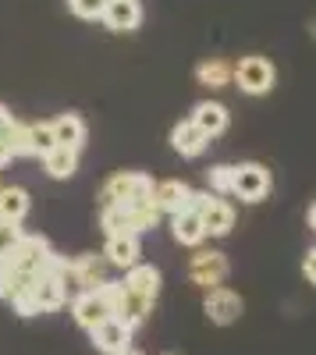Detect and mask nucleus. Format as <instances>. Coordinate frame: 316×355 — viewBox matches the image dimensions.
Returning <instances> with one entry per match:
<instances>
[{
    "mask_svg": "<svg viewBox=\"0 0 316 355\" xmlns=\"http://www.w3.org/2000/svg\"><path fill=\"white\" fill-rule=\"evenodd\" d=\"M125 355H142V352H132V348H128V352H125Z\"/></svg>",
    "mask_w": 316,
    "mask_h": 355,
    "instance_id": "obj_34",
    "label": "nucleus"
},
{
    "mask_svg": "<svg viewBox=\"0 0 316 355\" xmlns=\"http://www.w3.org/2000/svg\"><path fill=\"white\" fill-rule=\"evenodd\" d=\"M157 182L150 174H139V171H118L110 174L103 189H100V210H110V206H132L142 199H153Z\"/></svg>",
    "mask_w": 316,
    "mask_h": 355,
    "instance_id": "obj_4",
    "label": "nucleus"
},
{
    "mask_svg": "<svg viewBox=\"0 0 316 355\" xmlns=\"http://www.w3.org/2000/svg\"><path fill=\"white\" fill-rule=\"evenodd\" d=\"M199 217H203L207 239H224V234H231V227H235V206L227 199H210Z\"/></svg>",
    "mask_w": 316,
    "mask_h": 355,
    "instance_id": "obj_14",
    "label": "nucleus"
},
{
    "mask_svg": "<svg viewBox=\"0 0 316 355\" xmlns=\"http://www.w3.org/2000/svg\"><path fill=\"white\" fill-rule=\"evenodd\" d=\"M11 160H15V153H11V146H8L4 139H0V167H8Z\"/></svg>",
    "mask_w": 316,
    "mask_h": 355,
    "instance_id": "obj_31",
    "label": "nucleus"
},
{
    "mask_svg": "<svg viewBox=\"0 0 316 355\" xmlns=\"http://www.w3.org/2000/svg\"><path fill=\"white\" fill-rule=\"evenodd\" d=\"M50 128H53L57 146H68V150H82V146H85V135H89V128H85V121H82L78 114H61V117H53Z\"/></svg>",
    "mask_w": 316,
    "mask_h": 355,
    "instance_id": "obj_17",
    "label": "nucleus"
},
{
    "mask_svg": "<svg viewBox=\"0 0 316 355\" xmlns=\"http://www.w3.org/2000/svg\"><path fill=\"white\" fill-rule=\"evenodd\" d=\"M160 217L164 214L157 210V202L142 199V202H132V206H110V210L100 214V224L107 231V239H110V234H135V239H139L142 231L157 227Z\"/></svg>",
    "mask_w": 316,
    "mask_h": 355,
    "instance_id": "obj_3",
    "label": "nucleus"
},
{
    "mask_svg": "<svg viewBox=\"0 0 316 355\" xmlns=\"http://www.w3.org/2000/svg\"><path fill=\"white\" fill-rule=\"evenodd\" d=\"M64 259V256H61ZM61 259L53 263V270L50 274H40L33 281V288H25L18 299L11 302L21 316H36V313H57L64 302H68V291L61 284V277H57V266H61Z\"/></svg>",
    "mask_w": 316,
    "mask_h": 355,
    "instance_id": "obj_1",
    "label": "nucleus"
},
{
    "mask_svg": "<svg viewBox=\"0 0 316 355\" xmlns=\"http://www.w3.org/2000/svg\"><path fill=\"white\" fill-rule=\"evenodd\" d=\"M160 355H178V352H160Z\"/></svg>",
    "mask_w": 316,
    "mask_h": 355,
    "instance_id": "obj_35",
    "label": "nucleus"
},
{
    "mask_svg": "<svg viewBox=\"0 0 316 355\" xmlns=\"http://www.w3.org/2000/svg\"><path fill=\"white\" fill-rule=\"evenodd\" d=\"M57 259H61V256L50 249V242L43 239V234H25V239L4 256V263L11 266L18 277H25V281H36L40 274H50Z\"/></svg>",
    "mask_w": 316,
    "mask_h": 355,
    "instance_id": "obj_2",
    "label": "nucleus"
},
{
    "mask_svg": "<svg viewBox=\"0 0 316 355\" xmlns=\"http://www.w3.org/2000/svg\"><path fill=\"white\" fill-rule=\"evenodd\" d=\"M306 220H309V227H313V231H316V202H313V206H309V214H306Z\"/></svg>",
    "mask_w": 316,
    "mask_h": 355,
    "instance_id": "obj_32",
    "label": "nucleus"
},
{
    "mask_svg": "<svg viewBox=\"0 0 316 355\" xmlns=\"http://www.w3.org/2000/svg\"><path fill=\"white\" fill-rule=\"evenodd\" d=\"M235 82L245 96H267L274 82H277V68L270 64V57H260V53H249L235 64Z\"/></svg>",
    "mask_w": 316,
    "mask_h": 355,
    "instance_id": "obj_6",
    "label": "nucleus"
},
{
    "mask_svg": "<svg viewBox=\"0 0 316 355\" xmlns=\"http://www.w3.org/2000/svg\"><path fill=\"white\" fill-rule=\"evenodd\" d=\"M153 306H157L153 299H146V295L132 291L125 281H114V316L125 320L132 331L139 327V323H146V320H150Z\"/></svg>",
    "mask_w": 316,
    "mask_h": 355,
    "instance_id": "obj_9",
    "label": "nucleus"
},
{
    "mask_svg": "<svg viewBox=\"0 0 316 355\" xmlns=\"http://www.w3.org/2000/svg\"><path fill=\"white\" fill-rule=\"evenodd\" d=\"M103 259L110 266L132 270V266H139V239H135V234H110L107 249H103Z\"/></svg>",
    "mask_w": 316,
    "mask_h": 355,
    "instance_id": "obj_16",
    "label": "nucleus"
},
{
    "mask_svg": "<svg viewBox=\"0 0 316 355\" xmlns=\"http://www.w3.org/2000/svg\"><path fill=\"white\" fill-rule=\"evenodd\" d=\"M306 28H309V36H313V40H316V15H313V18H309V25H306Z\"/></svg>",
    "mask_w": 316,
    "mask_h": 355,
    "instance_id": "obj_33",
    "label": "nucleus"
},
{
    "mask_svg": "<svg viewBox=\"0 0 316 355\" xmlns=\"http://www.w3.org/2000/svg\"><path fill=\"white\" fill-rule=\"evenodd\" d=\"M302 274H306V281H309V284H316V249H313V252H306V259H302Z\"/></svg>",
    "mask_w": 316,
    "mask_h": 355,
    "instance_id": "obj_29",
    "label": "nucleus"
},
{
    "mask_svg": "<svg viewBox=\"0 0 316 355\" xmlns=\"http://www.w3.org/2000/svg\"><path fill=\"white\" fill-rule=\"evenodd\" d=\"M270 189H274V178H270V171L263 167V164H238L235 167V182H231V196H238V199H245V202H260V199H267L270 196Z\"/></svg>",
    "mask_w": 316,
    "mask_h": 355,
    "instance_id": "obj_7",
    "label": "nucleus"
},
{
    "mask_svg": "<svg viewBox=\"0 0 316 355\" xmlns=\"http://www.w3.org/2000/svg\"><path fill=\"white\" fill-rule=\"evenodd\" d=\"M71 316L85 331H96L103 320H110L114 316V281H107L93 291H82L78 299H71Z\"/></svg>",
    "mask_w": 316,
    "mask_h": 355,
    "instance_id": "obj_5",
    "label": "nucleus"
},
{
    "mask_svg": "<svg viewBox=\"0 0 316 355\" xmlns=\"http://www.w3.org/2000/svg\"><path fill=\"white\" fill-rule=\"evenodd\" d=\"M93 334V345L103 352V355H125L128 352V345H132V327L125 320H118V316H110V320H103L96 331H89Z\"/></svg>",
    "mask_w": 316,
    "mask_h": 355,
    "instance_id": "obj_11",
    "label": "nucleus"
},
{
    "mask_svg": "<svg viewBox=\"0 0 316 355\" xmlns=\"http://www.w3.org/2000/svg\"><path fill=\"white\" fill-rule=\"evenodd\" d=\"M203 309H207V320L217 323V327H227V323H235L245 309L242 302V295L231 291V288H213L207 291V299H203Z\"/></svg>",
    "mask_w": 316,
    "mask_h": 355,
    "instance_id": "obj_10",
    "label": "nucleus"
},
{
    "mask_svg": "<svg viewBox=\"0 0 316 355\" xmlns=\"http://www.w3.org/2000/svg\"><path fill=\"white\" fill-rule=\"evenodd\" d=\"M11 121H15V117H11V110H8L4 103H0V135H4V132L11 128Z\"/></svg>",
    "mask_w": 316,
    "mask_h": 355,
    "instance_id": "obj_30",
    "label": "nucleus"
},
{
    "mask_svg": "<svg viewBox=\"0 0 316 355\" xmlns=\"http://www.w3.org/2000/svg\"><path fill=\"white\" fill-rule=\"evenodd\" d=\"M25 239L21 224H11V220H0V256H8L18 242Z\"/></svg>",
    "mask_w": 316,
    "mask_h": 355,
    "instance_id": "obj_28",
    "label": "nucleus"
},
{
    "mask_svg": "<svg viewBox=\"0 0 316 355\" xmlns=\"http://www.w3.org/2000/svg\"><path fill=\"white\" fill-rule=\"evenodd\" d=\"M28 214V192L18 189V185H8L0 189V220H11V224H21Z\"/></svg>",
    "mask_w": 316,
    "mask_h": 355,
    "instance_id": "obj_22",
    "label": "nucleus"
},
{
    "mask_svg": "<svg viewBox=\"0 0 316 355\" xmlns=\"http://www.w3.org/2000/svg\"><path fill=\"white\" fill-rule=\"evenodd\" d=\"M103 8H107V0H68V11L75 18H85V21L103 18Z\"/></svg>",
    "mask_w": 316,
    "mask_h": 355,
    "instance_id": "obj_27",
    "label": "nucleus"
},
{
    "mask_svg": "<svg viewBox=\"0 0 316 355\" xmlns=\"http://www.w3.org/2000/svg\"><path fill=\"white\" fill-rule=\"evenodd\" d=\"M0 259H4V256H0Z\"/></svg>",
    "mask_w": 316,
    "mask_h": 355,
    "instance_id": "obj_36",
    "label": "nucleus"
},
{
    "mask_svg": "<svg viewBox=\"0 0 316 355\" xmlns=\"http://www.w3.org/2000/svg\"><path fill=\"white\" fill-rule=\"evenodd\" d=\"M43 167L50 178H71L78 171V150H68V146H53V150L43 157Z\"/></svg>",
    "mask_w": 316,
    "mask_h": 355,
    "instance_id": "obj_23",
    "label": "nucleus"
},
{
    "mask_svg": "<svg viewBox=\"0 0 316 355\" xmlns=\"http://www.w3.org/2000/svg\"><path fill=\"white\" fill-rule=\"evenodd\" d=\"M231 182H235V167L231 164H217L207 171V185L213 196H231Z\"/></svg>",
    "mask_w": 316,
    "mask_h": 355,
    "instance_id": "obj_25",
    "label": "nucleus"
},
{
    "mask_svg": "<svg viewBox=\"0 0 316 355\" xmlns=\"http://www.w3.org/2000/svg\"><path fill=\"white\" fill-rule=\"evenodd\" d=\"M170 234H175V242H178V245H188V249H195L199 242L207 239V231H203V217H199V214H192V210H182V214H175V217H170Z\"/></svg>",
    "mask_w": 316,
    "mask_h": 355,
    "instance_id": "obj_19",
    "label": "nucleus"
},
{
    "mask_svg": "<svg viewBox=\"0 0 316 355\" xmlns=\"http://www.w3.org/2000/svg\"><path fill=\"white\" fill-rule=\"evenodd\" d=\"M170 146H175V153H182V157H199L210 146V139L199 132L192 125V117H188V121H178L175 128H170Z\"/></svg>",
    "mask_w": 316,
    "mask_h": 355,
    "instance_id": "obj_18",
    "label": "nucleus"
},
{
    "mask_svg": "<svg viewBox=\"0 0 316 355\" xmlns=\"http://www.w3.org/2000/svg\"><path fill=\"white\" fill-rule=\"evenodd\" d=\"M195 78H199V85H207V89H224V85L235 82V68L227 61H220V57H210V61H203L195 68Z\"/></svg>",
    "mask_w": 316,
    "mask_h": 355,
    "instance_id": "obj_20",
    "label": "nucleus"
},
{
    "mask_svg": "<svg viewBox=\"0 0 316 355\" xmlns=\"http://www.w3.org/2000/svg\"><path fill=\"white\" fill-rule=\"evenodd\" d=\"M227 121H231V114H227V107L217 103V100H203V103H195V110H192V125L207 139L220 135L227 128Z\"/></svg>",
    "mask_w": 316,
    "mask_h": 355,
    "instance_id": "obj_15",
    "label": "nucleus"
},
{
    "mask_svg": "<svg viewBox=\"0 0 316 355\" xmlns=\"http://www.w3.org/2000/svg\"><path fill=\"white\" fill-rule=\"evenodd\" d=\"M192 192L195 189H188L185 182H175V178H170V182H157V189H153V202H157V210L160 214H182V210H188L192 206Z\"/></svg>",
    "mask_w": 316,
    "mask_h": 355,
    "instance_id": "obj_13",
    "label": "nucleus"
},
{
    "mask_svg": "<svg viewBox=\"0 0 316 355\" xmlns=\"http://www.w3.org/2000/svg\"><path fill=\"white\" fill-rule=\"evenodd\" d=\"M227 274H231V263H227L224 252H195L192 263H188V281L199 284V288H224Z\"/></svg>",
    "mask_w": 316,
    "mask_h": 355,
    "instance_id": "obj_8",
    "label": "nucleus"
},
{
    "mask_svg": "<svg viewBox=\"0 0 316 355\" xmlns=\"http://www.w3.org/2000/svg\"><path fill=\"white\" fill-rule=\"evenodd\" d=\"M125 284L132 291H139V295H146V299L157 302V295H160V270H157V266L139 263V266H132V270L125 274Z\"/></svg>",
    "mask_w": 316,
    "mask_h": 355,
    "instance_id": "obj_21",
    "label": "nucleus"
},
{
    "mask_svg": "<svg viewBox=\"0 0 316 355\" xmlns=\"http://www.w3.org/2000/svg\"><path fill=\"white\" fill-rule=\"evenodd\" d=\"M100 21L110 33H135L142 21V8H139V0H107Z\"/></svg>",
    "mask_w": 316,
    "mask_h": 355,
    "instance_id": "obj_12",
    "label": "nucleus"
},
{
    "mask_svg": "<svg viewBox=\"0 0 316 355\" xmlns=\"http://www.w3.org/2000/svg\"><path fill=\"white\" fill-rule=\"evenodd\" d=\"M0 139H4V142L11 146V153H15V157H36V153H33V139H28V125H25V121H18V117H15L11 128H8L4 135H0Z\"/></svg>",
    "mask_w": 316,
    "mask_h": 355,
    "instance_id": "obj_24",
    "label": "nucleus"
},
{
    "mask_svg": "<svg viewBox=\"0 0 316 355\" xmlns=\"http://www.w3.org/2000/svg\"><path fill=\"white\" fill-rule=\"evenodd\" d=\"M28 139H33V153H36V157H46V153L53 150V146H57L50 121H36V125H28Z\"/></svg>",
    "mask_w": 316,
    "mask_h": 355,
    "instance_id": "obj_26",
    "label": "nucleus"
}]
</instances>
